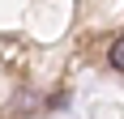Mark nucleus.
Listing matches in <instances>:
<instances>
[{"instance_id": "f257e3e1", "label": "nucleus", "mask_w": 124, "mask_h": 119, "mask_svg": "<svg viewBox=\"0 0 124 119\" xmlns=\"http://www.w3.org/2000/svg\"><path fill=\"white\" fill-rule=\"evenodd\" d=\"M111 68L124 72V34H116V43H111Z\"/></svg>"}]
</instances>
